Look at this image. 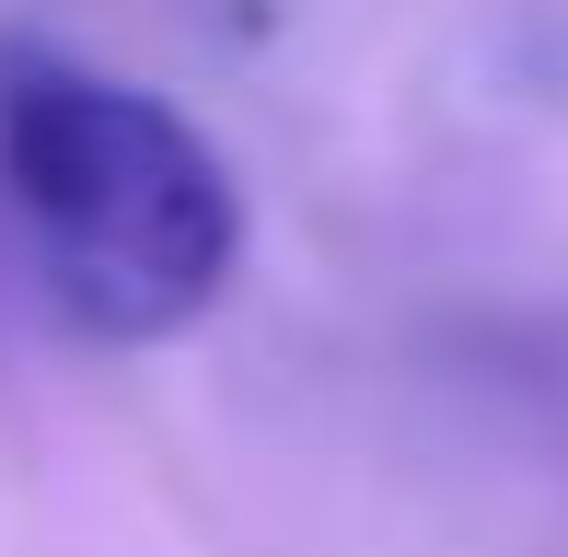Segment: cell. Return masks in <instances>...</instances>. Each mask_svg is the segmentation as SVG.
I'll use <instances>...</instances> for the list:
<instances>
[{"label":"cell","instance_id":"1","mask_svg":"<svg viewBox=\"0 0 568 557\" xmlns=\"http://www.w3.org/2000/svg\"><path fill=\"white\" fill-rule=\"evenodd\" d=\"M0 198L47 302L105 348L186 337L244 267V198L197 117L47 36H0Z\"/></svg>","mask_w":568,"mask_h":557}]
</instances>
